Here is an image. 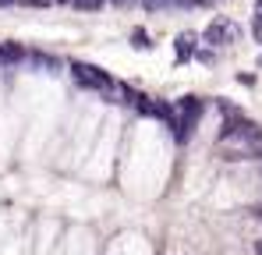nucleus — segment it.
Wrapping results in <instances>:
<instances>
[{
	"mask_svg": "<svg viewBox=\"0 0 262 255\" xmlns=\"http://www.w3.org/2000/svg\"><path fill=\"white\" fill-rule=\"evenodd\" d=\"M199 121H202V99H195V96H184V99L177 103V114L170 117L174 138H177V142H188Z\"/></svg>",
	"mask_w": 262,
	"mask_h": 255,
	"instance_id": "2",
	"label": "nucleus"
},
{
	"mask_svg": "<svg viewBox=\"0 0 262 255\" xmlns=\"http://www.w3.org/2000/svg\"><path fill=\"white\" fill-rule=\"evenodd\" d=\"M135 46H138V50H145V46H149V42H145V32H135Z\"/></svg>",
	"mask_w": 262,
	"mask_h": 255,
	"instance_id": "10",
	"label": "nucleus"
},
{
	"mask_svg": "<svg viewBox=\"0 0 262 255\" xmlns=\"http://www.w3.org/2000/svg\"><path fill=\"white\" fill-rule=\"evenodd\" d=\"M259 68H262V57H259Z\"/></svg>",
	"mask_w": 262,
	"mask_h": 255,
	"instance_id": "16",
	"label": "nucleus"
},
{
	"mask_svg": "<svg viewBox=\"0 0 262 255\" xmlns=\"http://www.w3.org/2000/svg\"><path fill=\"white\" fill-rule=\"evenodd\" d=\"M220 149L227 153V160H262V128L234 117L220 131Z\"/></svg>",
	"mask_w": 262,
	"mask_h": 255,
	"instance_id": "1",
	"label": "nucleus"
},
{
	"mask_svg": "<svg viewBox=\"0 0 262 255\" xmlns=\"http://www.w3.org/2000/svg\"><path fill=\"white\" fill-rule=\"evenodd\" d=\"M255 11H262V0H255Z\"/></svg>",
	"mask_w": 262,
	"mask_h": 255,
	"instance_id": "15",
	"label": "nucleus"
},
{
	"mask_svg": "<svg viewBox=\"0 0 262 255\" xmlns=\"http://www.w3.org/2000/svg\"><path fill=\"white\" fill-rule=\"evenodd\" d=\"M71 75H75V82H82L85 89H96V92H110V89H114V78H110L103 68H96V64L75 60V64H71Z\"/></svg>",
	"mask_w": 262,
	"mask_h": 255,
	"instance_id": "3",
	"label": "nucleus"
},
{
	"mask_svg": "<svg viewBox=\"0 0 262 255\" xmlns=\"http://www.w3.org/2000/svg\"><path fill=\"white\" fill-rule=\"evenodd\" d=\"M11 4H14V0H0V7H11Z\"/></svg>",
	"mask_w": 262,
	"mask_h": 255,
	"instance_id": "13",
	"label": "nucleus"
},
{
	"mask_svg": "<svg viewBox=\"0 0 262 255\" xmlns=\"http://www.w3.org/2000/svg\"><path fill=\"white\" fill-rule=\"evenodd\" d=\"M252 32H255V39L262 42V11H255V18H252Z\"/></svg>",
	"mask_w": 262,
	"mask_h": 255,
	"instance_id": "8",
	"label": "nucleus"
},
{
	"mask_svg": "<svg viewBox=\"0 0 262 255\" xmlns=\"http://www.w3.org/2000/svg\"><path fill=\"white\" fill-rule=\"evenodd\" d=\"M21 60V50L14 42H0V64H18Z\"/></svg>",
	"mask_w": 262,
	"mask_h": 255,
	"instance_id": "6",
	"label": "nucleus"
},
{
	"mask_svg": "<svg viewBox=\"0 0 262 255\" xmlns=\"http://www.w3.org/2000/svg\"><path fill=\"white\" fill-rule=\"evenodd\" d=\"M191 57H199L202 64H213V60H216V53H213V50H195Z\"/></svg>",
	"mask_w": 262,
	"mask_h": 255,
	"instance_id": "7",
	"label": "nucleus"
},
{
	"mask_svg": "<svg viewBox=\"0 0 262 255\" xmlns=\"http://www.w3.org/2000/svg\"><path fill=\"white\" fill-rule=\"evenodd\" d=\"M255 255H262V241H255Z\"/></svg>",
	"mask_w": 262,
	"mask_h": 255,
	"instance_id": "11",
	"label": "nucleus"
},
{
	"mask_svg": "<svg viewBox=\"0 0 262 255\" xmlns=\"http://www.w3.org/2000/svg\"><path fill=\"white\" fill-rule=\"evenodd\" d=\"M252 213H255V216H259V220H262V206H255V209H252Z\"/></svg>",
	"mask_w": 262,
	"mask_h": 255,
	"instance_id": "12",
	"label": "nucleus"
},
{
	"mask_svg": "<svg viewBox=\"0 0 262 255\" xmlns=\"http://www.w3.org/2000/svg\"><path fill=\"white\" fill-rule=\"evenodd\" d=\"M53 4H75V0H53Z\"/></svg>",
	"mask_w": 262,
	"mask_h": 255,
	"instance_id": "14",
	"label": "nucleus"
},
{
	"mask_svg": "<svg viewBox=\"0 0 262 255\" xmlns=\"http://www.w3.org/2000/svg\"><path fill=\"white\" fill-rule=\"evenodd\" d=\"M75 4H78L82 11H96V7H103L106 0H75Z\"/></svg>",
	"mask_w": 262,
	"mask_h": 255,
	"instance_id": "9",
	"label": "nucleus"
},
{
	"mask_svg": "<svg viewBox=\"0 0 262 255\" xmlns=\"http://www.w3.org/2000/svg\"><path fill=\"white\" fill-rule=\"evenodd\" d=\"M195 42H199V36L195 32H181L174 39V50H177V60H188L191 53H195Z\"/></svg>",
	"mask_w": 262,
	"mask_h": 255,
	"instance_id": "5",
	"label": "nucleus"
},
{
	"mask_svg": "<svg viewBox=\"0 0 262 255\" xmlns=\"http://www.w3.org/2000/svg\"><path fill=\"white\" fill-rule=\"evenodd\" d=\"M237 36H241V29L230 18H213L206 29V42H213V46H230V42H237Z\"/></svg>",
	"mask_w": 262,
	"mask_h": 255,
	"instance_id": "4",
	"label": "nucleus"
}]
</instances>
